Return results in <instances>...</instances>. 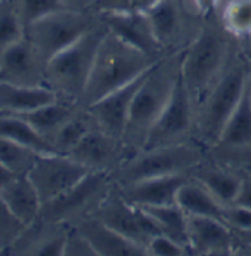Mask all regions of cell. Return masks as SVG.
<instances>
[{
  "mask_svg": "<svg viewBox=\"0 0 251 256\" xmlns=\"http://www.w3.org/2000/svg\"><path fill=\"white\" fill-rule=\"evenodd\" d=\"M183 56L185 52L170 54L145 74L123 135L129 157L144 150L149 130L172 100L182 74Z\"/></svg>",
  "mask_w": 251,
  "mask_h": 256,
  "instance_id": "cell-1",
  "label": "cell"
},
{
  "mask_svg": "<svg viewBox=\"0 0 251 256\" xmlns=\"http://www.w3.org/2000/svg\"><path fill=\"white\" fill-rule=\"evenodd\" d=\"M249 77L250 64L238 42L215 84L195 107V141L206 150H210L219 140L226 122L244 95Z\"/></svg>",
  "mask_w": 251,
  "mask_h": 256,
  "instance_id": "cell-2",
  "label": "cell"
},
{
  "mask_svg": "<svg viewBox=\"0 0 251 256\" xmlns=\"http://www.w3.org/2000/svg\"><path fill=\"white\" fill-rule=\"evenodd\" d=\"M238 37L228 32L217 12L206 15L200 36L185 50L182 80L197 107L225 68Z\"/></svg>",
  "mask_w": 251,
  "mask_h": 256,
  "instance_id": "cell-3",
  "label": "cell"
},
{
  "mask_svg": "<svg viewBox=\"0 0 251 256\" xmlns=\"http://www.w3.org/2000/svg\"><path fill=\"white\" fill-rule=\"evenodd\" d=\"M157 62L158 60L108 32L96 52L81 106L89 107L95 104L108 94L141 77Z\"/></svg>",
  "mask_w": 251,
  "mask_h": 256,
  "instance_id": "cell-4",
  "label": "cell"
},
{
  "mask_svg": "<svg viewBox=\"0 0 251 256\" xmlns=\"http://www.w3.org/2000/svg\"><path fill=\"white\" fill-rule=\"evenodd\" d=\"M107 33V26L102 21L71 46L47 61L44 84L52 89L59 100L81 106L96 52Z\"/></svg>",
  "mask_w": 251,
  "mask_h": 256,
  "instance_id": "cell-5",
  "label": "cell"
},
{
  "mask_svg": "<svg viewBox=\"0 0 251 256\" xmlns=\"http://www.w3.org/2000/svg\"><path fill=\"white\" fill-rule=\"evenodd\" d=\"M206 156L207 150L197 141L179 146L144 148L126 158L111 176L117 185H127L149 178L188 175Z\"/></svg>",
  "mask_w": 251,
  "mask_h": 256,
  "instance_id": "cell-6",
  "label": "cell"
},
{
  "mask_svg": "<svg viewBox=\"0 0 251 256\" xmlns=\"http://www.w3.org/2000/svg\"><path fill=\"white\" fill-rule=\"evenodd\" d=\"M101 22L102 16L98 12L61 9L27 27L25 37L47 64L56 54L71 46Z\"/></svg>",
  "mask_w": 251,
  "mask_h": 256,
  "instance_id": "cell-7",
  "label": "cell"
},
{
  "mask_svg": "<svg viewBox=\"0 0 251 256\" xmlns=\"http://www.w3.org/2000/svg\"><path fill=\"white\" fill-rule=\"evenodd\" d=\"M146 14L167 55L185 52L200 36L206 21L195 0H161Z\"/></svg>",
  "mask_w": 251,
  "mask_h": 256,
  "instance_id": "cell-8",
  "label": "cell"
},
{
  "mask_svg": "<svg viewBox=\"0 0 251 256\" xmlns=\"http://www.w3.org/2000/svg\"><path fill=\"white\" fill-rule=\"evenodd\" d=\"M114 185L109 174L89 172L80 182L41 206L40 220L49 224L75 225L93 216Z\"/></svg>",
  "mask_w": 251,
  "mask_h": 256,
  "instance_id": "cell-9",
  "label": "cell"
},
{
  "mask_svg": "<svg viewBox=\"0 0 251 256\" xmlns=\"http://www.w3.org/2000/svg\"><path fill=\"white\" fill-rule=\"evenodd\" d=\"M207 154L216 162L238 170H246L251 166L250 83L247 84L240 104L226 122L219 140L207 150Z\"/></svg>",
  "mask_w": 251,
  "mask_h": 256,
  "instance_id": "cell-10",
  "label": "cell"
},
{
  "mask_svg": "<svg viewBox=\"0 0 251 256\" xmlns=\"http://www.w3.org/2000/svg\"><path fill=\"white\" fill-rule=\"evenodd\" d=\"M195 141V106L180 74L166 110L154 123L144 148L179 146Z\"/></svg>",
  "mask_w": 251,
  "mask_h": 256,
  "instance_id": "cell-11",
  "label": "cell"
},
{
  "mask_svg": "<svg viewBox=\"0 0 251 256\" xmlns=\"http://www.w3.org/2000/svg\"><path fill=\"white\" fill-rule=\"evenodd\" d=\"M93 216L107 224L114 231L120 232L123 237L139 244L145 250L151 238L160 234V230L152 216L144 208L129 203L120 194L115 182Z\"/></svg>",
  "mask_w": 251,
  "mask_h": 256,
  "instance_id": "cell-12",
  "label": "cell"
},
{
  "mask_svg": "<svg viewBox=\"0 0 251 256\" xmlns=\"http://www.w3.org/2000/svg\"><path fill=\"white\" fill-rule=\"evenodd\" d=\"M90 170L68 154L43 152L34 160L28 178L41 200V206L80 182Z\"/></svg>",
  "mask_w": 251,
  "mask_h": 256,
  "instance_id": "cell-13",
  "label": "cell"
},
{
  "mask_svg": "<svg viewBox=\"0 0 251 256\" xmlns=\"http://www.w3.org/2000/svg\"><path fill=\"white\" fill-rule=\"evenodd\" d=\"M68 156L90 172H102L109 175H112L129 157L124 141L98 126L74 146Z\"/></svg>",
  "mask_w": 251,
  "mask_h": 256,
  "instance_id": "cell-14",
  "label": "cell"
},
{
  "mask_svg": "<svg viewBox=\"0 0 251 256\" xmlns=\"http://www.w3.org/2000/svg\"><path fill=\"white\" fill-rule=\"evenodd\" d=\"M108 32L115 34L127 44L145 52L146 55L163 60L167 56L161 44L158 43L149 15L142 10H124V12H109L101 14Z\"/></svg>",
  "mask_w": 251,
  "mask_h": 256,
  "instance_id": "cell-15",
  "label": "cell"
},
{
  "mask_svg": "<svg viewBox=\"0 0 251 256\" xmlns=\"http://www.w3.org/2000/svg\"><path fill=\"white\" fill-rule=\"evenodd\" d=\"M235 231L226 222L206 216H188L189 255L232 256Z\"/></svg>",
  "mask_w": 251,
  "mask_h": 256,
  "instance_id": "cell-16",
  "label": "cell"
},
{
  "mask_svg": "<svg viewBox=\"0 0 251 256\" xmlns=\"http://www.w3.org/2000/svg\"><path fill=\"white\" fill-rule=\"evenodd\" d=\"M145 74L138 77L136 80L127 83L126 86L108 94L107 96L101 98L99 101H96L95 104L87 107V110L93 116L98 128L123 140L135 95L144 80Z\"/></svg>",
  "mask_w": 251,
  "mask_h": 256,
  "instance_id": "cell-17",
  "label": "cell"
},
{
  "mask_svg": "<svg viewBox=\"0 0 251 256\" xmlns=\"http://www.w3.org/2000/svg\"><path fill=\"white\" fill-rule=\"evenodd\" d=\"M44 70L46 62L27 37L9 48L0 60V80L15 84L46 86Z\"/></svg>",
  "mask_w": 251,
  "mask_h": 256,
  "instance_id": "cell-18",
  "label": "cell"
},
{
  "mask_svg": "<svg viewBox=\"0 0 251 256\" xmlns=\"http://www.w3.org/2000/svg\"><path fill=\"white\" fill-rule=\"evenodd\" d=\"M189 178L204 185L226 208L237 202L243 185V170L216 162L209 154L189 170Z\"/></svg>",
  "mask_w": 251,
  "mask_h": 256,
  "instance_id": "cell-19",
  "label": "cell"
},
{
  "mask_svg": "<svg viewBox=\"0 0 251 256\" xmlns=\"http://www.w3.org/2000/svg\"><path fill=\"white\" fill-rule=\"evenodd\" d=\"M188 175H172L136 181L127 185H117L120 194L132 204L139 208H155L176 204L178 192Z\"/></svg>",
  "mask_w": 251,
  "mask_h": 256,
  "instance_id": "cell-20",
  "label": "cell"
},
{
  "mask_svg": "<svg viewBox=\"0 0 251 256\" xmlns=\"http://www.w3.org/2000/svg\"><path fill=\"white\" fill-rule=\"evenodd\" d=\"M72 226L89 240L98 256H148L144 248L123 237L96 216L84 218Z\"/></svg>",
  "mask_w": 251,
  "mask_h": 256,
  "instance_id": "cell-21",
  "label": "cell"
},
{
  "mask_svg": "<svg viewBox=\"0 0 251 256\" xmlns=\"http://www.w3.org/2000/svg\"><path fill=\"white\" fill-rule=\"evenodd\" d=\"M0 198L10 214L21 220L27 228L36 224L41 212V200L28 174L16 175L7 185L0 190Z\"/></svg>",
  "mask_w": 251,
  "mask_h": 256,
  "instance_id": "cell-22",
  "label": "cell"
},
{
  "mask_svg": "<svg viewBox=\"0 0 251 256\" xmlns=\"http://www.w3.org/2000/svg\"><path fill=\"white\" fill-rule=\"evenodd\" d=\"M59 100L47 86H24L0 80V114H27Z\"/></svg>",
  "mask_w": 251,
  "mask_h": 256,
  "instance_id": "cell-23",
  "label": "cell"
},
{
  "mask_svg": "<svg viewBox=\"0 0 251 256\" xmlns=\"http://www.w3.org/2000/svg\"><path fill=\"white\" fill-rule=\"evenodd\" d=\"M176 204L188 216H206L220 220L225 216V206L204 185L189 176L179 188Z\"/></svg>",
  "mask_w": 251,
  "mask_h": 256,
  "instance_id": "cell-24",
  "label": "cell"
},
{
  "mask_svg": "<svg viewBox=\"0 0 251 256\" xmlns=\"http://www.w3.org/2000/svg\"><path fill=\"white\" fill-rule=\"evenodd\" d=\"M0 136L30 148L38 154L56 152L50 142L43 138L22 116L18 114H0Z\"/></svg>",
  "mask_w": 251,
  "mask_h": 256,
  "instance_id": "cell-25",
  "label": "cell"
},
{
  "mask_svg": "<svg viewBox=\"0 0 251 256\" xmlns=\"http://www.w3.org/2000/svg\"><path fill=\"white\" fill-rule=\"evenodd\" d=\"M80 104H72L62 100H56L47 106H43L34 111L22 114V117L36 129L37 132L50 142L55 132L78 110Z\"/></svg>",
  "mask_w": 251,
  "mask_h": 256,
  "instance_id": "cell-26",
  "label": "cell"
},
{
  "mask_svg": "<svg viewBox=\"0 0 251 256\" xmlns=\"http://www.w3.org/2000/svg\"><path fill=\"white\" fill-rule=\"evenodd\" d=\"M98 124L87 110V107H80L72 114L71 118H68L50 138V146L56 152L61 154H70L74 146H77L92 129H95Z\"/></svg>",
  "mask_w": 251,
  "mask_h": 256,
  "instance_id": "cell-27",
  "label": "cell"
},
{
  "mask_svg": "<svg viewBox=\"0 0 251 256\" xmlns=\"http://www.w3.org/2000/svg\"><path fill=\"white\" fill-rule=\"evenodd\" d=\"M145 210L155 220L160 234H164L175 242L182 244L189 254L188 242V215L180 209L178 204L144 208Z\"/></svg>",
  "mask_w": 251,
  "mask_h": 256,
  "instance_id": "cell-28",
  "label": "cell"
},
{
  "mask_svg": "<svg viewBox=\"0 0 251 256\" xmlns=\"http://www.w3.org/2000/svg\"><path fill=\"white\" fill-rule=\"evenodd\" d=\"M223 26L235 37L251 33V0H222L216 9Z\"/></svg>",
  "mask_w": 251,
  "mask_h": 256,
  "instance_id": "cell-29",
  "label": "cell"
},
{
  "mask_svg": "<svg viewBox=\"0 0 251 256\" xmlns=\"http://www.w3.org/2000/svg\"><path fill=\"white\" fill-rule=\"evenodd\" d=\"M25 37V27L18 15L13 0L0 2V60L9 48Z\"/></svg>",
  "mask_w": 251,
  "mask_h": 256,
  "instance_id": "cell-30",
  "label": "cell"
},
{
  "mask_svg": "<svg viewBox=\"0 0 251 256\" xmlns=\"http://www.w3.org/2000/svg\"><path fill=\"white\" fill-rule=\"evenodd\" d=\"M38 152L0 136V163L16 174H28Z\"/></svg>",
  "mask_w": 251,
  "mask_h": 256,
  "instance_id": "cell-31",
  "label": "cell"
},
{
  "mask_svg": "<svg viewBox=\"0 0 251 256\" xmlns=\"http://www.w3.org/2000/svg\"><path fill=\"white\" fill-rule=\"evenodd\" d=\"M13 2L25 30L38 20L50 14H55L61 9H65L62 0H13Z\"/></svg>",
  "mask_w": 251,
  "mask_h": 256,
  "instance_id": "cell-32",
  "label": "cell"
},
{
  "mask_svg": "<svg viewBox=\"0 0 251 256\" xmlns=\"http://www.w3.org/2000/svg\"><path fill=\"white\" fill-rule=\"evenodd\" d=\"M27 226L18 220L0 198V250L10 249L25 232Z\"/></svg>",
  "mask_w": 251,
  "mask_h": 256,
  "instance_id": "cell-33",
  "label": "cell"
},
{
  "mask_svg": "<svg viewBox=\"0 0 251 256\" xmlns=\"http://www.w3.org/2000/svg\"><path fill=\"white\" fill-rule=\"evenodd\" d=\"M146 254L148 256H189L182 244L164 234H157L151 238L146 246Z\"/></svg>",
  "mask_w": 251,
  "mask_h": 256,
  "instance_id": "cell-34",
  "label": "cell"
},
{
  "mask_svg": "<svg viewBox=\"0 0 251 256\" xmlns=\"http://www.w3.org/2000/svg\"><path fill=\"white\" fill-rule=\"evenodd\" d=\"M223 220L235 232H251V209L241 204H231L225 208Z\"/></svg>",
  "mask_w": 251,
  "mask_h": 256,
  "instance_id": "cell-35",
  "label": "cell"
},
{
  "mask_svg": "<svg viewBox=\"0 0 251 256\" xmlns=\"http://www.w3.org/2000/svg\"><path fill=\"white\" fill-rule=\"evenodd\" d=\"M64 256H98L89 240L75 228L68 226V234H67V242H65V249Z\"/></svg>",
  "mask_w": 251,
  "mask_h": 256,
  "instance_id": "cell-36",
  "label": "cell"
},
{
  "mask_svg": "<svg viewBox=\"0 0 251 256\" xmlns=\"http://www.w3.org/2000/svg\"><path fill=\"white\" fill-rule=\"evenodd\" d=\"M132 0H99L96 6L98 14H109V12H124L130 10Z\"/></svg>",
  "mask_w": 251,
  "mask_h": 256,
  "instance_id": "cell-37",
  "label": "cell"
},
{
  "mask_svg": "<svg viewBox=\"0 0 251 256\" xmlns=\"http://www.w3.org/2000/svg\"><path fill=\"white\" fill-rule=\"evenodd\" d=\"M244 176H243V185H241V191L238 194V198H237V204H241V206H246L251 209V174L243 170Z\"/></svg>",
  "mask_w": 251,
  "mask_h": 256,
  "instance_id": "cell-38",
  "label": "cell"
},
{
  "mask_svg": "<svg viewBox=\"0 0 251 256\" xmlns=\"http://www.w3.org/2000/svg\"><path fill=\"white\" fill-rule=\"evenodd\" d=\"M65 9L78 10V12H96V6L99 0H62Z\"/></svg>",
  "mask_w": 251,
  "mask_h": 256,
  "instance_id": "cell-39",
  "label": "cell"
},
{
  "mask_svg": "<svg viewBox=\"0 0 251 256\" xmlns=\"http://www.w3.org/2000/svg\"><path fill=\"white\" fill-rule=\"evenodd\" d=\"M16 175H19V174H16V172H13L10 168H7L6 164H3V163H0V190L4 186V185H7V184L10 182ZM22 175V174H21Z\"/></svg>",
  "mask_w": 251,
  "mask_h": 256,
  "instance_id": "cell-40",
  "label": "cell"
},
{
  "mask_svg": "<svg viewBox=\"0 0 251 256\" xmlns=\"http://www.w3.org/2000/svg\"><path fill=\"white\" fill-rule=\"evenodd\" d=\"M161 0H132V8L135 10H142V12H148L151 10L155 4H158Z\"/></svg>",
  "mask_w": 251,
  "mask_h": 256,
  "instance_id": "cell-41",
  "label": "cell"
},
{
  "mask_svg": "<svg viewBox=\"0 0 251 256\" xmlns=\"http://www.w3.org/2000/svg\"><path fill=\"white\" fill-rule=\"evenodd\" d=\"M195 2L200 6V9L207 15V14L215 12L216 9L219 8V4H220L222 0H195Z\"/></svg>",
  "mask_w": 251,
  "mask_h": 256,
  "instance_id": "cell-42",
  "label": "cell"
},
{
  "mask_svg": "<svg viewBox=\"0 0 251 256\" xmlns=\"http://www.w3.org/2000/svg\"><path fill=\"white\" fill-rule=\"evenodd\" d=\"M238 42H240V48H241L243 55L246 56V60L249 61V64L251 66V37H240Z\"/></svg>",
  "mask_w": 251,
  "mask_h": 256,
  "instance_id": "cell-43",
  "label": "cell"
},
{
  "mask_svg": "<svg viewBox=\"0 0 251 256\" xmlns=\"http://www.w3.org/2000/svg\"><path fill=\"white\" fill-rule=\"evenodd\" d=\"M240 238H243V240H246V242H249L251 243V232H235Z\"/></svg>",
  "mask_w": 251,
  "mask_h": 256,
  "instance_id": "cell-44",
  "label": "cell"
},
{
  "mask_svg": "<svg viewBox=\"0 0 251 256\" xmlns=\"http://www.w3.org/2000/svg\"><path fill=\"white\" fill-rule=\"evenodd\" d=\"M249 83H250V92H251V66H250V78H249Z\"/></svg>",
  "mask_w": 251,
  "mask_h": 256,
  "instance_id": "cell-45",
  "label": "cell"
},
{
  "mask_svg": "<svg viewBox=\"0 0 251 256\" xmlns=\"http://www.w3.org/2000/svg\"><path fill=\"white\" fill-rule=\"evenodd\" d=\"M246 172H249V174H251V166L249 168V169H246Z\"/></svg>",
  "mask_w": 251,
  "mask_h": 256,
  "instance_id": "cell-46",
  "label": "cell"
},
{
  "mask_svg": "<svg viewBox=\"0 0 251 256\" xmlns=\"http://www.w3.org/2000/svg\"><path fill=\"white\" fill-rule=\"evenodd\" d=\"M249 36H250V37H251V33H250V34H249Z\"/></svg>",
  "mask_w": 251,
  "mask_h": 256,
  "instance_id": "cell-47",
  "label": "cell"
},
{
  "mask_svg": "<svg viewBox=\"0 0 251 256\" xmlns=\"http://www.w3.org/2000/svg\"><path fill=\"white\" fill-rule=\"evenodd\" d=\"M0 2H1V0H0Z\"/></svg>",
  "mask_w": 251,
  "mask_h": 256,
  "instance_id": "cell-48",
  "label": "cell"
}]
</instances>
